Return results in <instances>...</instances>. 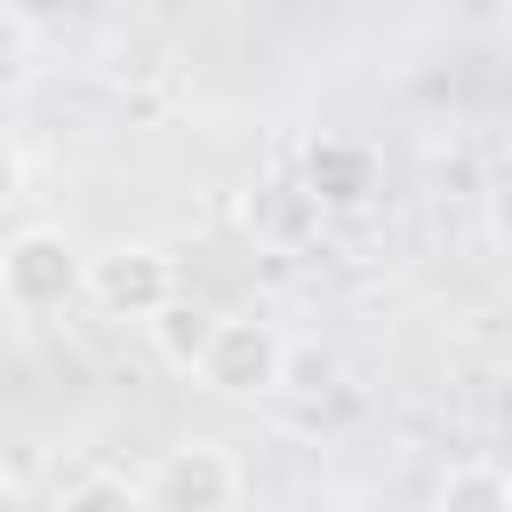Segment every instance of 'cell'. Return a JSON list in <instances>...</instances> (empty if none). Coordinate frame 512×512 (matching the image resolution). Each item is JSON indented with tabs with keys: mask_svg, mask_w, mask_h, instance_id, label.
Masks as SVG:
<instances>
[{
	"mask_svg": "<svg viewBox=\"0 0 512 512\" xmlns=\"http://www.w3.org/2000/svg\"><path fill=\"white\" fill-rule=\"evenodd\" d=\"M288 360H296V344H288V328H280L272 312H216L192 376H200L216 400H264V392L288 384Z\"/></svg>",
	"mask_w": 512,
	"mask_h": 512,
	"instance_id": "6da1fadb",
	"label": "cell"
},
{
	"mask_svg": "<svg viewBox=\"0 0 512 512\" xmlns=\"http://www.w3.org/2000/svg\"><path fill=\"white\" fill-rule=\"evenodd\" d=\"M80 296H88L96 312H112V320L152 328V320L176 304V264H168V248H152V240H112V248L88 256Z\"/></svg>",
	"mask_w": 512,
	"mask_h": 512,
	"instance_id": "7a4b0ae2",
	"label": "cell"
},
{
	"mask_svg": "<svg viewBox=\"0 0 512 512\" xmlns=\"http://www.w3.org/2000/svg\"><path fill=\"white\" fill-rule=\"evenodd\" d=\"M88 280V256L56 232V224H24L8 248H0V296L8 312H64Z\"/></svg>",
	"mask_w": 512,
	"mask_h": 512,
	"instance_id": "3957f363",
	"label": "cell"
},
{
	"mask_svg": "<svg viewBox=\"0 0 512 512\" xmlns=\"http://www.w3.org/2000/svg\"><path fill=\"white\" fill-rule=\"evenodd\" d=\"M152 512H232L240 504V456L224 440H176L160 464H152V488H144Z\"/></svg>",
	"mask_w": 512,
	"mask_h": 512,
	"instance_id": "277c9868",
	"label": "cell"
},
{
	"mask_svg": "<svg viewBox=\"0 0 512 512\" xmlns=\"http://www.w3.org/2000/svg\"><path fill=\"white\" fill-rule=\"evenodd\" d=\"M296 184H304V200H312L320 216H352V208L376 200V152H368L360 136H312Z\"/></svg>",
	"mask_w": 512,
	"mask_h": 512,
	"instance_id": "5b68a950",
	"label": "cell"
},
{
	"mask_svg": "<svg viewBox=\"0 0 512 512\" xmlns=\"http://www.w3.org/2000/svg\"><path fill=\"white\" fill-rule=\"evenodd\" d=\"M208 328H216V312H208V304H192V296H176V304L152 320V352H160L168 368H192V360H200V344H208Z\"/></svg>",
	"mask_w": 512,
	"mask_h": 512,
	"instance_id": "8992f818",
	"label": "cell"
},
{
	"mask_svg": "<svg viewBox=\"0 0 512 512\" xmlns=\"http://www.w3.org/2000/svg\"><path fill=\"white\" fill-rule=\"evenodd\" d=\"M432 512H512L504 504V472L496 464H448L432 488Z\"/></svg>",
	"mask_w": 512,
	"mask_h": 512,
	"instance_id": "52a82bcc",
	"label": "cell"
},
{
	"mask_svg": "<svg viewBox=\"0 0 512 512\" xmlns=\"http://www.w3.org/2000/svg\"><path fill=\"white\" fill-rule=\"evenodd\" d=\"M48 512H152V504H144V488L120 480V472H72Z\"/></svg>",
	"mask_w": 512,
	"mask_h": 512,
	"instance_id": "ba28073f",
	"label": "cell"
},
{
	"mask_svg": "<svg viewBox=\"0 0 512 512\" xmlns=\"http://www.w3.org/2000/svg\"><path fill=\"white\" fill-rule=\"evenodd\" d=\"M280 224V232H304V224H320V208L304 200V184H264L256 200H248V224Z\"/></svg>",
	"mask_w": 512,
	"mask_h": 512,
	"instance_id": "9c48e42d",
	"label": "cell"
},
{
	"mask_svg": "<svg viewBox=\"0 0 512 512\" xmlns=\"http://www.w3.org/2000/svg\"><path fill=\"white\" fill-rule=\"evenodd\" d=\"M16 184H24V160H16V144H8V136H0V208H8V200H16Z\"/></svg>",
	"mask_w": 512,
	"mask_h": 512,
	"instance_id": "30bf717a",
	"label": "cell"
},
{
	"mask_svg": "<svg viewBox=\"0 0 512 512\" xmlns=\"http://www.w3.org/2000/svg\"><path fill=\"white\" fill-rule=\"evenodd\" d=\"M0 512H24V496H16V480L0 472Z\"/></svg>",
	"mask_w": 512,
	"mask_h": 512,
	"instance_id": "8fae6325",
	"label": "cell"
},
{
	"mask_svg": "<svg viewBox=\"0 0 512 512\" xmlns=\"http://www.w3.org/2000/svg\"><path fill=\"white\" fill-rule=\"evenodd\" d=\"M496 472H504V504H512V464H496Z\"/></svg>",
	"mask_w": 512,
	"mask_h": 512,
	"instance_id": "7c38bea8",
	"label": "cell"
}]
</instances>
